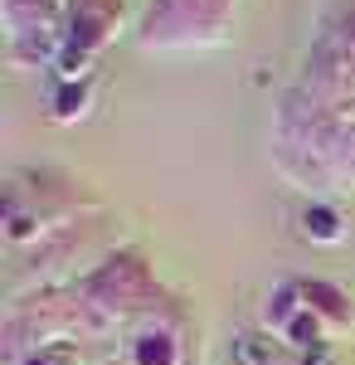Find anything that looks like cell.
<instances>
[{
    "label": "cell",
    "instance_id": "1",
    "mask_svg": "<svg viewBox=\"0 0 355 365\" xmlns=\"http://www.w3.org/2000/svg\"><path fill=\"white\" fill-rule=\"evenodd\" d=\"M234 351H239V361H244V365H263V346H258L253 336L234 341Z\"/></svg>",
    "mask_w": 355,
    "mask_h": 365
}]
</instances>
